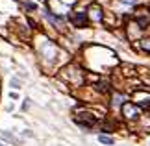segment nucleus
<instances>
[{
  "label": "nucleus",
  "instance_id": "4",
  "mask_svg": "<svg viewBox=\"0 0 150 146\" xmlns=\"http://www.w3.org/2000/svg\"><path fill=\"white\" fill-rule=\"evenodd\" d=\"M98 141H100L102 144H108V146H111V144L115 142L113 139H111V137H108V135H100V137H98Z\"/></svg>",
  "mask_w": 150,
  "mask_h": 146
},
{
  "label": "nucleus",
  "instance_id": "1",
  "mask_svg": "<svg viewBox=\"0 0 150 146\" xmlns=\"http://www.w3.org/2000/svg\"><path fill=\"white\" fill-rule=\"evenodd\" d=\"M122 113H124V116L126 118H137L139 116V113H141V109L135 106V104H124L122 106Z\"/></svg>",
  "mask_w": 150,
  "mask_h": 146
},
{
  "label": "nucleus",
  "instance_id": "6",
  "mask_svg": "<svg viewBox=\"0 0 150 146\" xmlns=\"http://www.w3.org/2000/svg\"><path fill=\"white\" fill-rule=\"evenodd\" d=\"M120 2H122V4H135L137 0H120Z\"/></svg>",
  "mask_w": 150,
  "mask_h": 146
},
{
  "label": "nucleus",
  "instance_id": "3",
  "mask_svg": "<svg viewBox=\"0 0 150 146\" xmlns=\"http://www.w3.org/2000/svg\"><path fill=\"white\" fill-rule=\"evenodd\" d=\"M47 17L54 22V24H57V26H61L63 24V17H57V15H54V13H50V11H47Z\"/></svg>",
  "mask_w": 150,
  "mask_h": 146
},
{
  "label": "nucleus",
  "instance_id": "2",
  "mask_svg": "<svg viewBox=\"0 0 150 146\" xmlns=\"http://www.w3.org/2000/svg\"><path fill=\"white\" fill-rule=\"evenodd\" d=\"M71 22L76 28H85V24H87V15L85 13H72L71 15Z\"/></svg>",
  "mask_w": 150,
  "mask_h": 146
},
{
  "label": "nucleus",
  "instance_id": "5",
  "mask_svg": "<svg viewBox=\"0 0 150 146\" xmlns=\"http://www.w3.org/2000/svg\"><path fill=\"white\" fill-rule=\"evenodd\" d=\"M141 48L145 50V52H150V39H146V41H143V43H141Z\"/></svg>",
  "mask_w": 150,
  "mask_h": 146
}]
</instances>
